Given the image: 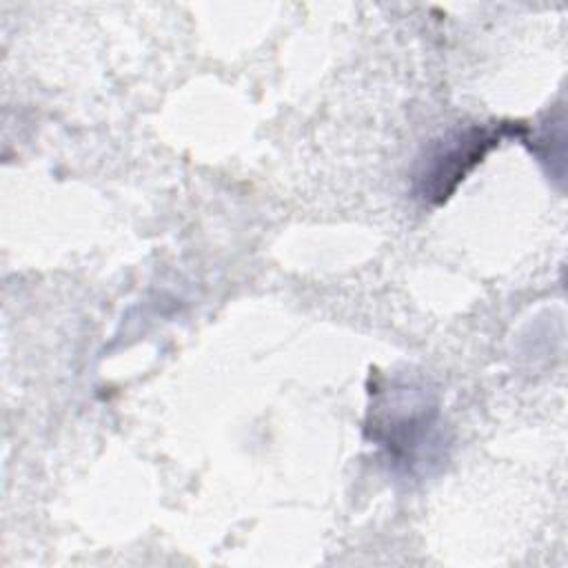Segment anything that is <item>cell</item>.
Returning <instances> with one entry per match:
<instances>
[{
  "mask_svg": "<svg viewBox=\"0 0 568 568\" xmlns=\"http://www.w3.org/2000/svg\"><path fill=\"white\" fill-rule=\"evenodd\" d=\"M497 140L499 133L473 126L457 135L450 144L444 142V146L430 155L428 169H424L419 178L424 197L435 202L446 200L457 182L464 180V175L486 155L493 144H497Z\"/></svg>",
  "mask_w": 568,
  "mask_h": 568,
  "instance_id": "6da1fadb",
  "label": "cell"
}]
</instances>
